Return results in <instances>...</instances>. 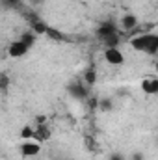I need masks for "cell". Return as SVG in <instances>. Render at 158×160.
Listing matches in <instances>:
<instances>
[{"mask_svg": "<svg viewBox=\"0 0 158 160\" xmlns=\"http://www.w3.org/2000/svg\"><path fill=\"white\" fill-rule=\"evenodd\" d=\"M7 86H9V78H7L6 73H2V75H0V88H2V93H4V95L7 93Z\"/></svg>", "mask_w": 158, "mask_h": 160, "instance_id": "obj_20", "label": "cell"}, {"mask_svg": "<svg viewBox=\"0 0 158 160\" xmlns=\"http://www.w3.org/2000/svg\"><path fill=\"white\" fill-rule=\"evenodd\" d=\"M136 26H138V17H136V15H130V13H128V15H125V17L121 19V28H123L125 32L130 34Z\"/></svg>", "mask_w": 158, "mask_h": 160, "instance_id": "obj_8", "label": "cell"}, {"mask_svg": "<svg viewBox=\"0 0 158 160\" xmlns=\"http://www.w3.org/2000/svg\"><path fill=\"white\" fill-rule=\"evenodd\" d=\"M141 91L145 95H156L158 93V77H145L141 80Z\"/></svg>", "mask_w": 158, "mask_h": 160, "instance_id": "obj_6", "label": "cell"}, {"mask_svg": "<svg viewBox=\"0 0 158 160\" xmlns=\"http://www.w3.org/2000/svg\"><path fill=\"white\" fill-rule=\"evenodd\" d=\"M108 160H125V157H123L121 153H112V155H110V158H108Z\"/></svg>", "mask_w": 158, "mask_h": 160, "instance_id": "obj_23", "label": "cell"}, {"mask_svg": "<svg viewBox=\"0 0 158 160\" xmlns=\"http://www.w3.org/2000/svg\"><path fill=\"white\" fill-rule=\"evenodd\" d=\"M151 41V34H141V36H136L130 39V45L134 47V50H140V52H145L147 45Z\"/></svg>", "mask_w": 158, "mask_h": 160, "instance_id": "obj_7", "label": "cell"}, {"mask_svg": "<svg viewBox=\"0 0 158 160\" xmlns=\"http://www.w3.org/2000/svg\"><path fill=\"white\" fill-rule=\"evenodd\" d=\"M114 34H119V28L114 21H104V22H101V26L97 28V38L101 41L106 39V38H110V36H114Z\"/></svg>", "mask_w": 158, "mask_h": 160, "instance_id": "obj_2", "label": "cell"}, {"mask_svg": "<svg viewBox=\"0 0 158 160\" xmlns=\"http://www.w3.org/2000/svg\"><path fill=\"white\" fill-rule=\"evenodd\" d=\"M99 110H101V112H112V110H114L112 99H101V101H99Z\"/></svg>", "mask_w": 158, "mask_h": 160, "instance_id": "obj_18", "label": "cell"}, {"mask_svg": "<svg viewBox=\"0 0 158 160\" xmlns=\"http://www.w3.org/2000/svg\"><path fill=\"white\" fill-rule=\"evenodd\" d=\"M22 15H24L26 22H28L30 26H32V24H36V22H39V21H41V17L37 15V13H36V11H32V9H30V11H22Z\"/></svg>", "mask_w": 158, "mask_h": 160, "instance_id": "obj_17", "label": "cell"}, {"mask_svg": "<svg viewBox=\"0 0 158 160\" xmlns=\"http://www.w3.org/2000/svg\"><path fill=\"white\" fill-rule=\"evenodd\" d=\"M47 38L52 41H69V38L63 34V32H60L58 28H54V26H48V30H47Z\"/></svg>", "mask_w": 158, "mask_h": 160, "instance_id": "obj_10", "label": "cell"}, {"mask_svg": "<svg viewBox=\"0 0 158 160\" xmlns=\"http://www.w3.org/2000/svg\"><path fill=\"white\" fill-rule=\"evenodd\" d=\"M19 151H21V155L24 157V158H32V157H36V155H39L41 151V145L39 142H22L21 143V147H19Z\"/></svg>", "mask_w": 158, "mask_h": 160, "instance_id": "obj_3", "label": "cell"}, {"mask_svg": "<svg viewBox=\"0 0 158 160\" xmlns=\"http://www.w3.org/2000/svg\"><path fill=\"white\" fill-rule=\"evenodd\" d=\"M130 160H143V155H141V153H134Z\"/></svg>", "mask_w": 158, "mask_h": 160, "instance_id": "obj_24", "label": "cell"}, {"mask_svg": "<svg viewBox=\"0 0 158 160\" xmlns=\"http://www.w3.org/2000/svg\"><path fill=\"white\" fill-rule=\"evenodd\" d=\"M99 101H101V99H97L95 95H89V99H87L89 108H91V110H99Z\"/></svg>", "mask_w": 158, "mask_h": 160, "instance_id": "obj_21", "label": "cell"}, {"mask_svg": "<svg viewBox=\"0 0 158 160\" xmlns=\"http://www.w3.org/2000/svg\"><path fill=\"white\" fill-rule=\"evenodd\" d=\"M28 50H30V47H28L26 43H22L21 39L9 43V47H7V54H9L11 58H21V56H24Z\"/></svg>", "mask_w": 158, "mask_h": 160, "instance_id": "obj_5", "label": "cell"}, {"mask_svg": "<svg viewBox=\"0 0 158 160\" xmlns=\"http://www.w3.org/2000/svg\"><path fill=\"white\" fill-rule=\"evenodd\" d=\"M155 69H156V71H158V60H156V63H155Z\"/></svg>", "mask_w": 158, "mask_h": 160, "instance_id": "obj_26", "label": "cell"}, {"mask_svg": "<svg viewBox=\"0 0 158 160\" xmlns=\"http://www.w3.org/2000/svg\"><path fill=\"white\" fill-rule=\"evenodd\" d=\"M36 38H37V36H36L32 30H26V32H22V34H21V41H22V43H26L30 48L34 47V43H36Z\"/></svg>", "mask_w": 158, "mask_h": 160, "instance_id": "obj_16", "label": "cell"}, {"mask_svg": "<svg viewBox=\"0 0 158 160\" xmlns=\"http://www.w3.org/2000/svg\"><path fill=\"white\" fill-rule=\"evenodd\" d=\"M39 2H43V0H32V4H39Z\"/></svg>", "mask_w": 158, "mask_h": 160, "instance_id": "obj_25", "label": "cell"}, {"mask_svg": "<svg viewBox=\"0 0 158 160\" xmlns=\"http://www.w3.org/2000/svg\"><path fill=\"white\" fill-rule=\"evenodd\" d=\"M104 60H106L110 65H123L125 56H123V52L119 50V47H114V48H104Z\"/></svg>", "mask_w": 158, "mask_h": 160, "instance_id": "obj_4", "label": "cell"}, {"mask_svg": "<svg viewBox=\"0 0 158 160\" xmlns=\"http://www.w3.org/2000/svg\"><path fill=\"white\" fill-rule=\"evenodd\" d=\"M121 41H123L121 34H114V36L102 39V45H104V48H114V47H119L121 45Z\"/></svg>", "mask_w": 158, "mask_h": 160, "instance_id": "obj_13", "label": "cell"}, {"mask_svg": "<svg viewBox=\"0 0 158 160\" xmlns=\"http://www.w3.org/2000/svg\"><path fill=\"white\" fill-rule=\"evenodd\" d=\"M86 147H87L89 151H95V149H97V145H95V140H93L91 136H86Z\"/></svg>", "mask_w": 158, "mask_h": 160, "instance_id": "obj_22", "label": "cell"}, {"mask_svg": "<svg viewBox=\"0 0 158 160\" xmlns=\"http://www.w3.org/2000/svg\"><path fill=\"white\" fill-rule=\"evenodd\" d=\"M156 60H158V54H156Z\"/></svg>", "mask_w": 158, "mask_h": 160, "instance_id": "obj_27", "label": "cell"}, {"mask_svg": "<svg viewBox=\"0 0 158 160\" xmlns=\"http://www.w3.org/2000/svg\"><path fill=\"white\" fill-rule=\"evenodd\" d=\"M30 30L36 34V36H47V30H48V24L41 19L39 22H36V24H32L30 26Z\"/></svg>", "mask_w": 158, "mask_h": 160, "instance_id": "obj_14", "label": "cell"}, {"mask_svg": "<svg viewBox=\"0 0 158 160\" xmlns=\"http://www.w3.org/2000/svg\"><path fill=\"white\" fill-rule=\"evenodd\" d=\"M67 91L78 99V101H86L87 99V84L86 82H80V80H73L69 86H67Z\"/></svg>", "mask_w": 158, "mask_h": 160, "instance_id": "obj_1", "label": "cell"}, {"mask_svg": "<svg viewBox=\"0 0 158 160\" xmlns=\"http://www.w3.org/2000/svg\"><path fill=\"white\" fill-rule=\"evenodd\" d=\"M6 9H22V2L21 0H2Z\"/></svg>", "mask_w": 158, "mask_h": 160, "instance_id": "obj_19", "label": "cell"}, {"mask_svg": "<svg viewBox=\"0 0 158 160\" xmlns=\"http://www.w3.org/2000/svg\"><path fill=\"white\" fill-rule=\"evenodd\" d=\"M19 136H21V140H24V142H30V140H34V138H36V128H34L32 125H24V127L21 128Z\"/></svg>", "mask_w": 158, "mask_h": 160, "instance_id": "obj_11", "label": "cell"}, {"mask_svg": "<svg viewBox=\"0 0 158 160\" xmlns=\"http://www.w3.org/2000/svg\"><path fill=\"white\" fill-rule=\"evenodd\" d=\"M36 142H47V140H50V128L47 127V125H37L36 127V138H34Z\"/></svg>", "mask_w": 158, "mask_h": 160, "instance_id": "obj_9", "label": "cell"}, {"mask_svg": "<svg viewBox=\"0 0 158 160\" xmlns=\"http://www.w3.org/2000/svg\"><path fill=\"white\" fill-rule=\"evenodd\" d=\"M84 82H86L89 88L95 86V82H97V71H95V67L86 69V73H84Z\"/></svg>", "mask_w": 158, "mask_h": 160, "instance_id": "obj_15", "label": "cell"}, {"mask_svg": "<svg viewBox=\"0 0 158 160\" xmlns=\"http://www.w3.org/2000/svg\"><path fill=\"white\" fill-rule=\"evenodd\" d=\"M145 54L149 56H156L158 54V34H151V41L145 48Z\"/></svg>", "mask_w": 158, "mask_h": 160, "instance_id": "obj_12", "label": "cell"}]
</instances>
